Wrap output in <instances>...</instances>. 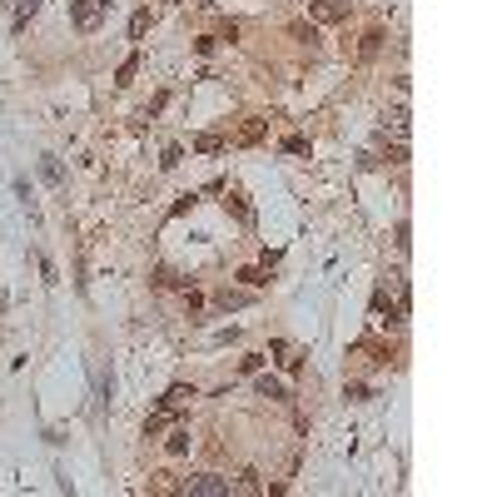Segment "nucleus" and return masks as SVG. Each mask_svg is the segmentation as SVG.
Here are the masks:
<instances>
[{"mask_svg":"<svg viewBox=\"0 0 497 497\" xmlns=\"http://www.w3.org/2000/svg\"><path fill=\"white\" fill-rule=\"evenodd\" d=\"M104 15H109V0H75V6H70L75 30H100V25H104Z\"/></svg>","mask_w":497,"mask_h":497,"instance_id":"1","label":"nucleus"},{"mask_svg":"<svg viewBox=\"0 0 497 497\" xmlns=\"http://www.w3.org/2000/svg\"><path fill=\"white\" fill-rule=\"evenodd\" d=\"M184 492H194V497H224V492H229V477L199 472V477H184Z\"/></svg>","mask_w":497,"mask_h":497,"instance_id":"2","label":"nucleus"},{"mask_svg":"<svg viewBox=\"0 0 497 497\" xmlns=\"http://www.w3.org/2000/svg\"><path fill=\"white\" fill-rule=\"evenodd\" d=\"M189 403H194V388H189V383H175V388L164 393L159 408H164V413H179V408H189Z\"/></svg>","mask_w":497,"mask_h":497,"instance_id":"3","label":"nucleus"},{"mask_svg":"<svg viewBox=\"0 0 497 497\" xmlns=\"http://www.w3.org/2000/svg\"><path fill=\"white\" fill-rule=\"evenodd\" d=\"M259 398H273V403H289V388L279 378H268V373H259Z\"/></svg>","mask_w":497,"mask_h":497,"instance_id":"4","label":"nucleus"},{"mask_svg":"<svg viewBox=\"0 0 497 497\" xmlns=\"http://www.w3.org/2000/svg\"><path fill=\"white\" fill-rule=\"evenodd\" d=\"M348 11L339 6V0H318V6H313V20H323V25H334V20H343Z\"/></svg>","mask_w":497,"mask_h":497,"instance_id":"5","label":"nucleus"},{"mask_svg":"<svg viewBox=\"0 0 497 497\" xmlns=\"http://www.w3.org/2000/svg\"><path fill=\"white\" fill-rule=\"evenodd\" d=\"M383 130H393V135L403 139V135H408V109H403V104H393L388 115H383Z\"/></svg>","mask_w":497,"mask_h":497,"instance_id":"6","label":"nucleus"},{"mask_svg":"<svg viewBox=\"0 0 497 497\" xmlns=\"http://www.w3.org/2000/svg\"><path fill=\"white\" fill-rule=\"evenodd\" d=\"M40 175H45V184H55V189L65 184V175H60V159H55V154H45V159H40Z\"/></svg>","mask_w":497,"mask_h":497,"instance_id":"7","label":"nucleus"},{"mask_svg":"<svg viewBox=\"0 0 497 497\" xmlns=\"http://www.w3.org/2000/svg\"><path fill=\"white\" fill-rule=\"evenodd\" d=\"M214 304H219V308L229 313V308H244V304H249V294H244V289H224V294H219Z\"/></svg>","mask_w":497,"mask_h":497,"instance_id":"8","label":"nucleus"},{"mask_svg":"<svg viewBox=\"0 0 497 497\" xmlns=\"http://www.w3.org/2000/svg\"><path fill=\"white\" fill-rule=\"evenodd\" d=\"M378 50H383V30H368V35H363V45H358V55H363V60H373Z\"/></svg>","mask_w":497,"mask_h":497,"instance_id":"9","label":"nucleus"},{"mask_svg":"<svg viewBox=\"0 0 497 497\" xmlns=\"http://www.w3.org/2000/svg\"><path fill=\"white\" fill-rule=\"evenodd\" d=\"M164 448H170V458L189 453V433H184V428H175V433H170V443H164Z\"/></svg>","mask_w":497,"mask_h":497,"instance_id":"10","label":"nucleus"},{"mask_svg":"<svg viewBox=\"0 0 497 497\" xmlns=\"http://www.w3.org/2000/svg\"><path fill=\"white\" fill-rule=\"evenodd\" d=\"M149 35V11H135V20H130V40H144Z\"/></svg>","mask_w":497,"mask_h":497,"instance_id":"11","label":"nucleus"},{"mask_svg":"<svg viewBox=\"0 0 497 497\" xmlns=\"http://www.w3.org/2000/svg\"><path fill=\"white\" fill-rule=\"evenodd\" d=\"M259 135H264V120H249V125H244V130H239V139H244V144H254V139H259Z\"/></svg>","mask_w":497,"mask_h":497,"instance_id":"12","label":"nucleus"},{"mask_svg":"<svg viewBox=\"0 0 497 497\" xmlns=\"http://www.w3.org/2000/svg\"><path fill=\"white\" fill-rule=\"evenodd\" d=\"M239 279H244L249 289H259V284H268V279H264V273H259V268H239Z\"/></svg>","mask_w":497,"mask_h":497,"instance_id":"13","label":"nucleus"},{"mask_svg":"<svg viewBox=\"0 0 497 497\" xmlns=\"http://www.w3.org/2000/svg\"><path fill=\"white\" fill-rule=\"evenodd\" d=\"M194 144H199V149H204V154H214V149H219V144H224V139H219V135H199V139H194Z\"/></svg>","mask_w":497,"mask_h":497,"instance_id":"14","label":"nucleus"},{"mask_svg":"<svg viewBox=\"0 0 497 497\" xmlns=\"http://www.w3.org/2000/svg\"><path fill=\"white\" fill-rule=\"evenodd\" d=\"M284 149H289V154H304V149H308V139H304V135H289V139H284Z\"/></svg>","mask_w":497,"mask_h":497,"instance_id":"15","label":"nucleus"},{"mask_svg":"<svg viewBox=\"0 0 497 497\" xmlns=\"http://www.w3.org/2000/svg\"><path fill=\"white\" fill-rule=\"evenodd\" d=\"M0 308H6V294H0Z\"/></svg>","mask_w":497,"mask_h":497,"instance_id":"16","label":"nucleus"}]
</instances>
